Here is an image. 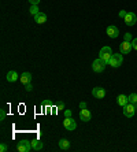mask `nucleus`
Wrapping results in <instances>:
<instances>
[{
	"instance_id": "b1692460",
	"label": "nucleus",
	"mask_w": 137,
	"mask_h": 152,
	"mask_svg": "<svg viewBox=\"0 0 137 152\" xmlns=\"http://www.w3.org/2000/svg\"><path fill=\"white\" fill-rule=\"evenodd\" d=\"M4 118H6V110H3V108H1V111H0V119L4 121Z\"/></svg>"
},
{
	"instance_id": "f8f14e48",
	"label": "nucleus",
	"mask_w": 137,
	"mask_h": 152,
	"mask_svg": "<svg viewBox=\"0 0 137 152\" xmlns=\"http://www.w3.org/2000/svg\"><path fill=\"white\" fill-rule=\"evenodd\" d=\"M19 81H21L23 85L29 84V82L32 81V74H30V73H28V71H26V73H22L21 77H19Z\"/></svg>"
},
{
	"instance_id": "f257e3e1",
	"label": "nucleus",
	"mask_w": 137,
	"mask_h": 152,
	"mask_svg": "<svg viewBox=\"0 0 137 152\" xmlns=\"http://www.w3.org/2000/svg\"><path fill=\"white\" fill-rule=\"evenodd\" d=\"M111 56H112L111 47H103L100 50V52H99V58L104 60L107 64H108V62H110V59H111Z\"/></svg>"
},
{
	"instance_id": "9d476101",
	"label": "nucleus",
	"mask_w": 137,
	"mask_h": 152,
	"mask_svg": "<svg viewBox=\"0 0 137 152\" xmlns=\"http://www.w3.org/2000/svg\"><path fill=\"white\" fill-rule=\"evenodd\" d=\"M92 95H93V97H96V99H103L106 96V91L103 88H100V86H96V88H93V91H92Z\"/></svg>"
},
{
	"instance_id": "5701e85b",
	"label": "nucleus",
	"mask_w": 137,
	"mask_h": 152,
	"mask_svg": "<svg viewBox=\"0 0 137 152\" xmlns=\"http://www.w3.org/2000/svg\"><path fill=\"white\" fill-rule=\"evenodd\" d=\"M132 47H133V50H136V51H137V37H136V39L132 40Z\"/></svg>"
},
{
	"instance_id": "6ab92c4d",
	"label": "nucleus",
	"mask_w": 137,
	"mask_h": 152,
	"mask_svg": "<svg viewBox=\"0 0 137 152\" xmlns=\"http://www.w3.org/2000/svg\"><path fill=\"white\" fill-rule=\"evenodd\" d=\"M129 103L137 104V95H136V93H132V95L129 96Z\"/></svg>"
},
{
	"instance_id": "2eb2a0df",
	"label": "nucleus",
	"mask_w": 137,
	"mask_h": 152,
	"mask_svg": "<svg viewBox=\"0 0 137 152\" xmlns=\"http://www.w3.org/2000/svg\"><path fill=\"white\" fill-rule=\"evenodd\" d=\"M34 21H36L37 23H45V22H47V15L40 11L37 15H34Z\"/></svg>"
},
{
	"instance_id": "f3484780",
	"label": "nucleus",
	"mask_w": 137,
	"mask_h": 152,
	"mask_svg": "<svg viewBox=\"0 0 137 152\" xmlns=\"http://www.w3.org/2000/svg\"><path fill=\"white\" fill-rule=\"evenodd\" d=\"M59 148H60V149H68V148H70V142H68V140L62 138L60 141H59Z\"/></svg>"
},
{
	"instance_id": "412c9836",
	"label": "nucleus",
	"mask_w": 137,
	"mask_h": 152,
	"mask_svg": "<svg viewBox=\"0 0 137 152\" xmlns=\"http://www.w3.org/2000/svg\"><path fill=\"white\" fill-rule=\"evenodd\" d=\"M25 89L28 91V92H32V91H33V85L30 84V82H29V84H26L25 85Z\"/></svg>"
},
{
	"instance_id": "1a4fd4ad",
	"label": "nucleus",
	"mask_w": 137,
	"mask_h": 152,
	"mask_svg": "<svg viewBox=\"0 0 137 152\" xmlns=\"http://www.w3.org/2000/svg\"><path fill=\"white\" fill-rule=\"evenodd\" d=\"M107 36L110 37V39H117V37L119 36V29L114 25L108 26L107 28Z\"/></svg>"
},
{
	"instance_id": "dca6fc26",
	"label": "nucleus",
	"mask_w": 137,
	"mask_h": 152,
	"mask_svg": "<svg viewBox=\"0 0 137 152\" xmlns=\"http://www.w3.org/2000/svg\"><path fill=\"white\" fill-rule=\"evenodd\" d=\"M32 147L34 151H40V149H43V142H41V140H39V138H33Z\"/></svg>"
},
{
	"instance_id": "6e6552de",
	"label": "nucleus",
	"mask_w": 137,
	"mask_h": 152,
	"mask_svg": "<svg viewBox=\"0 0 137 152\" xmlns=\"http://www.w3.org/2000/svg\"><path fill=\"white\" fill-rule=\"evenodd\" d=\"M123 19H125V23H126L128 26H133L137 22V17H136L134 12H128L126 17L123 18Z\"/></svg>"
},
{
	"instance_id": "cd10ccee",
	"label": "nucleus",
	"mask_w": 137,
	"mask_h": 152,
	"mask_svg": "<svg viewBox=\"0 0 137 152\" xmlns=\"http://www.w3.org/2000/svg\"><path fill=\"white\" fill-rule=\"evenodd\" d=\"M0 151H1V152H6V151H7V145H6V144H1V145H0Z\"/></svg>"
},
{
	"instance_id": "c756f323",
	"label": "nucleus",
	"mask_w": 137,
	"mask_h": 152,
	"mask_svg": "<svg viewBox=\"0 0 137 152\" xmlns=\"http://www.w3.org/2000/svg\"><path fill=\"white\" fill-rule=\"evenodd\" d=\"M29 3L30 4H36V6H37V4L40 3V0H29Z\"/></svg>"
},
{
	"instance_id": "c85d7f7f",
	"label": "nucleus",
	"mask_w": 137,
	"mask_h": 152,
	"mask_svg": "<svg viewBox=\"0 0 137 152\" xmlns=\"http://www.w3.org/2000/svg\"><path fill=\"white\" fill-rule=\"evenodd\" d=\"M68 117H71V111H70V110H65V118H68Z\"/></svg>"
},
{
	"instance_id": "4be33fe9",
	"label": "nucleus",
	"mask_w": 137,
	"mask_h": 152,
	"mask_svg": "<svg viewBox=\"0 0 137 152\" xmlns=\"http://www.w3.org/2000/svg\"><path fill=\"white\" fill-rule=\"evenodd\" d=\"M50 110H51V114H52V115H56V114H58V107H51V108H50Z\"/></svg>"
},
{
	"instance_id": "aec40b11",
	"label": "nucleus",
	"mask_w": 137,
	"mask_h": 152,
	"mask_svg": "<svg viewBox=\"0 0 137 152\" xmlns=\"http://www.w3.org/2000/svg\"><path fill=\"white\" fill-rule=\"evenodd\" d=\"M132 34H130V33H126V34H125V40H123V41H129V42H132Z\"/></svg>"
},
{
	"instance_id": "7c9ffc66",
	"label": "nucleus",
	"mask_w": 137,
	"mask_h": 152,
	"mask_svg": "<svg viewBox=\"0 0 137 152\" xmlns=\"http://www.w3.org/2000/svg\"><path fill=\"white\" fill-rule=\"evenodd\" d=\"M79 107H81V110H82V108H87V103H81Z\"/></svg>"
},
{
	"instance_id": "393cba45",
	"label": "nucleus",
	"mask_w": 137,
	"mask_h": 152,
	"mask_svg": "<svg viewBox=\"0 0 137 152\" xmlns=\"http://www.w3.org/2000/svg\"><path fill=\"white\" fill-rule=\"evenodd\" d=\"M56 107H58V110H59V111H63V110H65V103H59V104H58Z\"/></svg>"
},
{
	"instance_id": "20e7f679",
	"label": "nucleus",
	"mask_w": 137,
	"mask_h": 152,
	"mask_svg": "<svg viewBox=\"0 0 137 152\" xmlns=\"http://www.w3.org/2000/svg\"><path fill=\"white\" fill-rule=\"evenodd\" d=\"M123 62V58L121 53H112L111 59H110V62H108V64L111 66V67H119L121 64H122Z\"/></svg>"
},
{
	"instance_id": "bb28decb",
	"label": "nucleus",
	"mask_w": 137,
	"mask_h": 152,
	"mask_svg": "<svg viewBox=\"0 0 137 152\" xmlns=\"http://www.w3.org/2000/svg\"><path fill=\"white\" fill-rule=\"evenodd\" d=\"M126 14H128V12H126V11H125V10L119 11V17H121V18H125V17H126Z\"/></svg>"
},
{
	"instance_id": "ddd939ff",
	"label": "nucleus",
	"mask_w": 137,
	"mask_h": 152,
	"mask_svg": "<svg viewBox=\"0 0 137 152\" xmlns=\"http://www.w3.org/2000/svg\"><path fill=\"white\" fill-rule=\"evenodd\" d=\"M18 78H19V75H18V73H17V71L11 70V71H8V73H7V81L8 82L18 81Z\"/></svg>"
},
{
	"instance_id": "4468645a",
	"label": "nucleus",
	"mask_w": 137,
	"mask_h": 152,
	"mask_svg": "<svg viewBox=\"0 0 137 152\" xmlns=\"http://www.w3.org/2000/svg\"><path fill=\"white\" fill-rule=\"evenodd\" d=\"M117 103H118V106H125V104H128L129 103V96L126 95H119L118 97H117Z\"/></svg>"
},
{
	"instance_id": "a878e982",
	"label": "nucleus",
	"mask_w": 137,
	"mask_h": 152,
	"mask_svg": "<svg viewBox=\"0 0 137 152\" xmlns=\"http://www.w3.org/2000/svg\"><path fill=\"white\" fill-rule=\"evenodd\" d=\"M44 106L47 107V108H51V107H52V103H51L50 100H45V102H44Z\"/></svg>"
},
{
	"instance_id": "f03ea898",
	"label": "nucleus",
	"mask_w": 137,
	"mask_h": 152,
	"mask_svg": "<svg viewBox=\"0 0 137 152\" xmlns=\"http://www.w3.org/2000/svg\"><path fill=\"white\" fill-rule=\"evenodd\" d=\"M136 110H137V104L128 103V104L123 106V115L128 117V118H132L134 115V113H136Z\"/></svg>"
},
{
	"instance_id": "0eeeda50",
	"label": "nucleus",
	"mask_w": 137,
	"mask_h": 152,
	"mask_svg": "<svg viewBox=\"0 0 137 152\" xmlns=\"http://www.w3.org/2000/svg\"><path fill=\"white\" fill-rule=\"evenodd\" d=\"M132 42H129V41H123L121 45H119V52L121 53H123V55H128V53L132 51Z\"/></svg>"
},
{
	"instance_id": "39448f33",
	"label": "nucleus",
	"mask_w": 137,
	"mask_h": 152,
	"mask_svg": "<svg viewBox=\"0 0 137 152\" xmlns=\"http://www.w3.org/2000/svg\"><path fill=\"white\" fill-rule=\"evenodd\" d=\"M17 149H18L19 152H30V149H33L32 141H29V140H22V141L18 142Z\"/></svg>"
},
{
	"instance_id": "423d86ee",
	"label": "nucleus",
	"mask_w": 137,
	"mask_h": 152,
	"mask_svg": "<svg viewBox=\"0 0 137 152\" xmlns=\"http://www.w3.org/2000/svg\"><path fill=\"white\" fill-rule=\"evenodd\" d=\"M63 127H65L66 130H74L77 127V124H76V121L73 119L71 117H68V118H65L63 119Z\"/></svg>"
},
{
	"instance_id": "7ed1b4c3",
	"label": "nucleus",
	"mask_w": 137,
	"mask_h": 152,
	"mask_svg": "<svg viewBox=\"0 0 137 152\" xmlns=\"http://www.w3.org/2000/svg\"><path fill=\"white\" fill-rule=\"evenodd\" d=\"M106 66H107V63H106L103 59H100V58L95 59L93 63H92V69H93L95 73H101V71L106 69Z\"/></svg>"
},
{
	"instance_id": "a211bd4d",
	"label": "nucleus",
	"mask_w": 137,
	"mask_h": 152,
	"mask_svg": "<svg viewBox=\"0 0 137 152\" xmlns=\"http://www.w3.org/2000/svg\"><path fill=\"white\" fill-rule=\"evenodd\" d=\"M30 14L32 15H37L40 12V10H39V7H37L36 4H32V6H30Z\"/></svg>"
},
{
	"instance_id": "9b49d317",
	"label": "nucleus",
	"mask_w": 137,
	"mask_h": 152,
	"mask_svg": "<svg viewBox=\"0 0 137 152\" xmlns=\"http://www.w3.org/2000/svg\"><path fill=\"white\" fill-rule=\"evenodd\" d=\"M90 118H92V115H90L89 110H87V108H82V110L79 111V119L82 121V122H89Z\"/></svg>"
}]
</instances>
